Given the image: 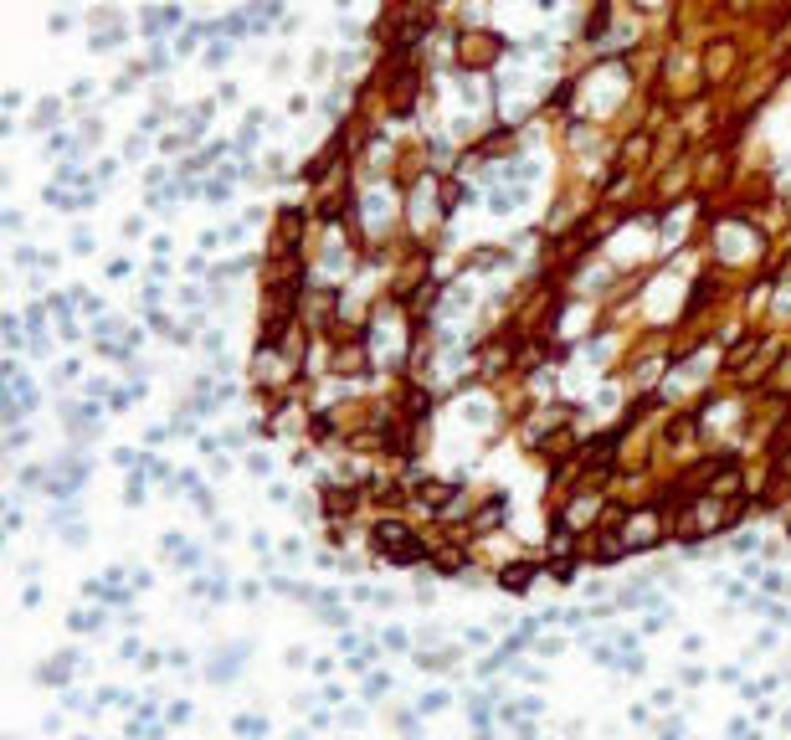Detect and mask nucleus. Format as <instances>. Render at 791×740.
Wrapping results in <instances>:
<instances>
[{
  "label": "nucleus",
  "mask_w": 791,
  "mask_h": 740,
  "mask_svg": "<svg viewBox=\"0 0 791 740\" xmlns=\"http://www.w3.org/2000/svg\"><path fill=\"white\" fill-rule=\"evenodd\" d=\"M82 668H88V663H82L77 653H57L52 663H41V668H37V679H41L46 689H67V684H72V673H82Z\"/></svg>",
  "instance_id": "f257e3e1"
},
{
  "label": "nucleus",
  "mask_w": 791,
  "mask_h": 740,
  "mask_svg": "<svg viewBox=\"0 0 791 740\" xmlns=\"http://www.w3.org/2000/svg\"><path fill=\"white\" fill-rule=\"evenodd\" d=\"M247 653H252V648H242V643H226V648L216 653V663H206V679H211V684H226V679H237V668L247 663Z\"/></svg>",
  "instance_id": "f03ea898"
},
{
  "label": "nucleus",
  "mask_w": 791,
  "mask_h": 740,
  "mask_svg": "<svg viewBox=\"0 0 791 740\" xmlns=\"http://www.w3.org/2000/svg\"><path fill=\"white\" fill-rule=\"evenodd\" d=\"M67 632H82V637H93V632H103V606H88V612H77L67 617Z\"/></svg>",
  "instance_id": "7ed1b4c3"
},
{
  "label": "nucleus",
  "mask_w": 791,
  "mask_h": 740,
  "mask_svg": "<svg viewBox=\"0 0 791 740\" xmlns=\"http://www.w3.org/2000/svg\"><path fill=\"white\" fill-rule=\"evenodd\" d=\"M391 694V673H381V668H375V673H365V679H360V699H386Z\"/></svg>",
  "instance_id": "20e7f679"
},
{
  "label": "nucleus",
  "mask_w": 791,
  "mask_h": 740,
  "mask_svg": "<svg viewBox=\"0 0 791 740\" xmlns=\"http://www.w3.org/2000/svg\"><path fill=\"white\" fill-rule=\"evenodd\" d=\"M232 730H237L242 740H262V735H268V720H262V715H237Z\"/></svg>",
  "instance_id": "39448f33"
},
{
  "label": "nucleus",
  "mask_w": 791,
  "mask_h": 740,
  "mask_svg": "<svg viewBox=\"0 0 791 740\" xmlns=\"http://www.w3.org/2000/svg\"><path fill=\"white\" fill-rule=\"evenodd\" d=\"M417 710H421V715H437V710H447V689H426Z\"/></svg>",
  "instance_id": "423d86ee"
}]
</instances>
